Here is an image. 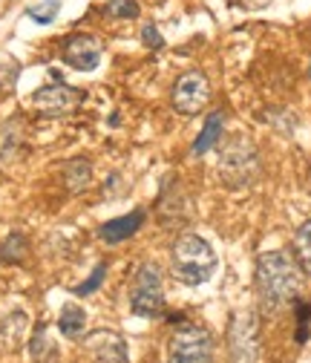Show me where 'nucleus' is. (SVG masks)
<instances>
[{"label": "nucleus", "mask_w": 311, "mask_h": 363, "mask_svg": "<svg viewBox=\"0 0 311 363\" xmlns=\"http://www.w3.org/2000/svg\"><path fill=\"white\" fill-rule=\"evenodd\" d=\"M256 291L265 308H283L300 297V265L285 251H265L256 259Z\"/></svg>", "instance_id": "nucleus-1"}, {"label": "nucleus", "mask_w": 311, "mask_h": 363, "mask_svg": "<svg viewBox=\"0 0 311 363\" xmlns=\"http://www.w3.org/2000/svg\"><path fill=\"white\" fill-rule=\"evenodd\" d=\"M216 251L210 242L199 234H182L170 248V268L179 283L185 286H202L216 274Z\"/></svg>", "instance_id": "nucleus-2"}, {"label": "nucleus", "mask_w": 311, "mask_h": 363, "mask_svg": "<svg viewBox=\"0 0 311 363\" xmlns=\"http://www.w3.org/2000/svg\"><path fill=\"white\" fill-rule=\"evenodd\" d=\"M130 308L139 317H159L164 311V283L156 262H142L130 286Z\"/></svg>", "instance_id": "nucleus-3"}, {"label": "nucleus", "mask_w": 311, "mask_h": 363, "mask_svg": "<svg viewBox=\"0 0 311 363\" xmlns=\"http://www.w3.org/2000/svg\"><path fill=\"white\" fill-rule=\"evenodd\" d=\"M170 363H210L213 360V337L199 323H182L167 340Z\"/></svg>", "instance_id": "nucleus-4"}, {"label": "nucleus", "mask_w": 311, "mask_h": 363, "mask_svg": "<svg viewBox=\"0 0 311 363\" xmlns=\"http://www.w3.org/2000/svg\"><path fill=\"white\" fill-rule=\"evenodd\" d=\"M228 346L234 363H256L259 357V317L254 308H239L231 314Z\"/></svg>", "instance_id": "nucleus-5"}, {"label": "nucleus", "mask_w": 311, "mask_h": 363, "mask_svg": "<svg viewBox=\"0 0 311 363\" xmlns=\"http://www.w3.org/2000/svg\"><path fill=\"white\" fill-rule=\"evenodd\" d=\"M222 147V145H219ZM256 150L242 139V135H237L234 142H228L225 147H222V159H219V173L225 176V182H231L234 188H245L254 182L259 164H256Z\"/></svg>", "instance_id": "nucleus-6"}, {"label": "nucleus", "mask_w": 311, "mask_h": 363, "mask_svg": "<svg viewBox=\"0 0 311 363\" xmlns=\"http://www.w3.org/2000/svg\"><path fill=\"white\" fill-rule=\"evenodd\" d=\"M173 107L182 116H199L210 101V81L199 69H188L173 84Z\"/></svg>", "instance_id": "nucleus-7"}, {"label": "nucleus", "mask_w": 311, "mask_h": 363, "mask_svg": "<svg viewBox=\"0 0 311 363\" xmlns=\"http://www.w3.org/2000/svg\"><path fill=\"white\" fill-rule=\"evenodd\" d=\"M84 101V93L75 86H67V84H47L35 89L32 96V107L40 113V116H50V118H61V116H69L81 107Z\"/></svg>", "instance_id": "nucleus-8"}, {"label": "nucleus", "mask_w": 311, "mask_h": 363, "mask_svg": "<svg viewBox=\"0 0 311 363\" xmlns=\"http://www.w3.org/2000/svg\"><path fill=\"white\" fill-rule=\"evenodd\" d=\"M84 349H86V354H90L93 363H130L127 340L118 332H110V329H98L93 335H86Z\"/></svg>", "instance_id": "nucleus-9"}, {"label": "nucleus", "mask_w": 311, "mask_h": 363, "mask_svg": "<svg viewBox=\"0 0 311 363\" xmlns=\"http://www.w3.org/2000/svg\"><path fill=\"white\" fill-rule=\"evenodd\" d=\"M101 40L93 35H72L64 43V64L81 72H93L101 64Z\"/></svg>", "instance_id": "nucleus-10"}, {"label": "nucleus", "mask_w": 311, "mask_h": 363, "mask_svg": "<svg viewBox=\"0 0 311 363\" xmlns=\"http://www.w3.org/2000/svg\"><path fill=\"white\" fill-rule=\"evenodd\" d=\"M145 219H147V216H145V211H132V213L115 216V219H110V222H104V225H101V228H98V237H101L104 242H110V245L124 242V240L136 237V234L142 231Z\"/></svg>", "instance_id": "nucleus-11"}, {"label": "nucleus", "mask_w": 311, "mask_h": 363, "mask_svg": "<svg viewBox=\"0 0 311 363\" xmlns=\"http://www.w3.org/2000/svg\"><path fill=\"white\" fill-rule=\"evenodd\" d=\"M222 133H225V113L222 110H213L208 118H205V127H202V133H199V139L193 142V156H202V153H208L210 147H216L219 142H222Z\"/></svg>", "instance_id": "nucleus-12"}, {"label": "nucleus", "mask_w": 311, "mask_h": 363, "mask_svg": "<svg viewBox=\"0 0 311 363\" xmlns=\"http://www.w3.org/2000/svg\"><path fill=\"white\" fill-rule=\"evenodd\" d=\"M26 329H29V317H26V311H9L4 320H0V346H4V349H15V346H21Z\"/></svg>", "instance_id": "nucleus-13"}, {"label": "nucleus", "mask_w": 311, "mask_h": 363, "mask_svg": "<svg viewBox=\"0 0 311 363\" xmlns=\"http://www.w3.org/2000/svg\"><path fill=\"white\" fill-rule=\"evenodd\" d=\"M84 329H86V311H84L78 303H67V306L61 308V314H58V332H61L64 337L75 340V337L84 335Z\"/></svg>", "instance_id": "nucleus-14"}, {"label": "nucleus", "mask_w": 311, "mask_h": 363, "mask_svg": "<svg viewBox=\"0 0 311 363\" xmlns=\"http://www.w3.org/2000/svg\"><path fill=\"white\" fill-rule=\"evenodd\" d=\"M64 182H67V188L72 194L86 191V188H90V182H93V164L86 162V159H72L64 167Z\"/></svg>", "instance_id": "nucleus-15"}, {"label": "nucleus", "mask_w": 311, "mask_h": 363, "mask_svg": "<svg viewBox=\"0 0 311 363\" xmlns=\"http://www.w3.org/2000/svg\"><path fill=\"white\" fill-rule=\"evenodd\" d=\"M21 142H23V135H21V127L18 124L0 127V164H9V162L18 159Z\"/></svg>", "instance_id": "nucleus-16"}, {"label": "nucleus", "mask_w": 311, "mask_h": 363, "mask_svg": "<svg viewBox=\"0 0 311 363\" xmlns=\"http://www.w3.org/2000/svg\"><path fill=\"white\" fill-rule=\"evenodd\" d=\"M294 254H297V265L311 277V219L302 222L294 234Z\"/></svg>", "instance_id": "nucleus-17"}, {"label": "nucleus", "mask_w": 311, "mask_h": 363, "mask_svg": "<svg viewBox=\"0 0 311 363\" xmlns=\"http://www.w3.org/2000/svg\"><path fill=\"white\" fill-rule=\"evenodd\" d=\"M58 12H61V0H40V4H35V6L26 9V15H29L35 23H40V26L52 23Z\"/></svg>", "instance_id": "nucleus-18"}, {"label": "nucleus", "mask_w": 311, "mask_h": 363, "mask_svg": "<svg viewBox=\"0 0 311 363\" xmlns=\"http://www.w3.org/2000/svg\"><path fill=\"white\" fill-rule=\"evenodd\" d=\"M26 251H29V248H26V237L15 231L4 245H0V259H6V262H18V259H23V257H26Z\"/></svg>", "instance_id": "nucleus-19"}, {"label": "nucleus", "mask_w": 311, "mask_h": 363, "mask_svg": "<svg viewBox=\"0 0 311 363\" xmlns=\"http://www.w3.org/2000/svg\"><path fill=\"white\" fill-rule=\"evenodd\" d=\"M139 4L136 0H110L107 4V15L115 21H130V18H139Z\"/></svg>", "instance_id": "nucleus-20"}, {"label": "nucleus", "mask_w": 311, "mask_h": 363, "mask_svg": "<svg viewBox=\"0 0 311 363\" xmlns=\"http://www.w3.org/2000/svg\"><path fill=\"white\" fill-rule=\"evenodd\" d=\"M104 274H107V265L101 262V265H96V271H93V274H90V280H86V283H81L78 289H75V294L78 297H86V294H93L101 283H104Z\"/></svg>", "instance_id": "nucleus-21"}, {"label": "nucleus", "mask_w": 311, "mask_h": 363, "mask_svg": "<svg viewBox=\"0 0 311 363\" xmlns=\"http://www.w3.org/2000/svg\"><path fill=\"white\" fill-rule=\"evenodd\" d=\"M142 43L147 50H162L164 47V38H162V32L153 26V23H145V29H142Z\"/></svg>", "instance_id": "nucleus-22"}, {"label": "nucleus", "mask_w": 311, "mask_h": 363, "mask_svg": "<svg viewBox=\"0 0 311 363\" xmlns=\"http://www.w3.org/2000/svg\"><path fill=\"white\" fill-rule=\"evenodd\" d=\"M308 75H311V69H308Z\"/></svg>", "instance_id": "nucleus-23"}]
</instances>
